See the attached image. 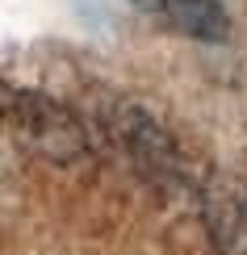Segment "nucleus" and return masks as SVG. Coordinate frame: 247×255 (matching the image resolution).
I'll return each mask as SVG.
<instances>
[{
  "label": "nucleus",
  "instance_id": "1",
  "mask_svg": "<svg viewBox=\"0 0 247 255\" xmlns=\"http://www.w3.org/2000/svg\"><path fill=\"white\" fill-rule=\"evenodd\" d=\"M4 126L25 151L55 163H71L88 151V134H84L80 118L59 105L55 97H42L29 88H4Z\"/></svg>",
  "mask_w": 247,
  "mask_h": 255
},
{
  "label": "nucleus",
  "instance_id": "2",
  "mask_svg": "<svg viewBox=\"0 0 247 255\" xmlns=\"http://www.w3.org/2000/svg\"><path fill=\"white\" fill-rule=\"evenodd\" d=\"M130 4L176 38L222 42L231 34V17L222 8V0H130Z\"/></svg>",
  "mask_w": 247,
  "mask_h": 255
},
{
  "label": "nucleus",
  "instance_id": "3",
  "mask_svg": "<svg viewBox=\"0 0 247 255\" xmlns=\"http://www.w3.org/2000/svg\"><path fill=\"white\" fill-rule=\"evenodd\" d=\"M201 218L222 255H247V188L239 180L214 176L201 188Z\"/></svg>",
  "mask_w": 247,
  "mask_h": 255
},
{
  "label": "nucleus",
  "instance_id": "4",
  "mask_svg": "<svg viewBox=\"0 0 247 255\" xmlns=\"http://www.w3.org/2000/svg\"><path fill=\"white\" fill-rule=\"evenodd\" d=\"M126 146H130V155L138 163L147 167L151 176H172L180 167V155H176V142L159 130V126L147 118V113L138 109H126Z\"/></svg>",
  "mask_w": 247,
  "mask_h": 255
}]
</instances>
